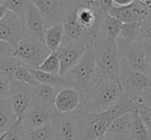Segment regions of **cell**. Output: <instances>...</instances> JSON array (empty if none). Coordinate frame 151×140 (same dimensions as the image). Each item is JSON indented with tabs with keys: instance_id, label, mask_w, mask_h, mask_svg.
<instances>
[{
	"instance_id": "cell-1",
	"label": "cell",
	"mask_w": 151,
	"mask_h": 140,
	"mask_svg": "<svg viewBox=\"0 0 151 140\" xmlns=\"http://www.w3.org/2000/svg\"><path fill=\"white\" fill-rule=\"evenodd\" d=\"M91 48L94 56L97 78L99 80L119 84L121 57L118 50L116 39L99 32Z\"/></svg>"
},
{
	"instance_id": "cell-2",
	"label": "cell",
	"mask_w": 151,
	"mask_h": 140,
	"mask_svg": "<svg viewBox=\"0 0 151 140\" xmlns=\"http://www.w3.org/2000/svg\"><path fill=\"white\" fill-rule=\"evenodd\" d=\"M63 77L68 82L70 88L76 90L80 95L81 106H83L97 85L101 82L96 75L94 56L91 46H89L88 50L85 52L78 64L63 75Z\"/></svg>"
},
{
	"instance_id": "cell-3",
	"label": "cell",
	"mask_w": 151,
	"mask_h": 140,
	"mask_svg": "<svg viewBox=\"0 0 151 140\" xmlns=\"http://www.w3.org/2000/svg\"><path fill=\"white\" fill-rule=\"evenodd\" d=\"M124 95L119 84L101 80L90 95L87 102L80 108L88 115L99 114L115 105Z\"/></svg>"
},
{
	"instance_id": "cell-4",
	"label": "cell",
	"mask_w": 151,
	"mask_h": 140,
	"mask_svg": "<svg viewBox=\"0 0 151 140\" xmlns=\"http://www.w3.org/2000/svg\"><path fill=\"white\" fill-rule=\"evenodd\" d=\"M84 115V111L81 108L71 113H60L55 110L50 121L55 140L82 139Z\"/></svg>"
},
{
	"instance_id": "cell-5",
	"label": "cell",
	"mask_w": 151,
	"mask_h": 140,
	"mask_svg": "<svg viewBox=\"0 0 151 140\" xmlns=\"http://www.w3.org/2000/svg\"><path fill=\"white\" fill-rule=\"evenodd\" d=\"M50 54L44 42L27 36L15 46L14 57L28 68L36 69Z\"/></svg>"
},
{
	"instance_id": "cell-6",
	"label": "cell",
	"mask_w": 151,
	"mask_h": 140,
	"mask_svg": "<svg viewBox=\"0 0 151 140\" xmlns=\"http://www.w3.org/2000/svg\"><path fill=\"white\" fill-rule=\"evenodd\" d=\"M42 15L45 26L50 28L56 24L62 23L65 18L80 5V1H52L36 0L32 1Z\"/></svg>"
},
{
	"instance_id": "cell-7",
	"label": "cell",
	"mask_w": 151,
	"mask_h": 140,
	"mask_svg": "<svg viewBox=\"0 0 151 140\" xmlns=\"http://www.w3.org/2000/svg\"><path fill=\"white\" fill-rule=\"evenodd\" d=\"M116 43L120 57L127 63L128 66L134 71L141 72L148 76L144 43L140 41H128L120 37L116 38Z\"/></svg>"
},
{
	"instance_id": "cell-8",
	"label": "cell",
	"mask_w": 151,
	"mask_h": 140,
	"mask_svg": "<svg viewBox=\"0 0 151 140\" xmlns=\"http://www.w3.org/2000/svg\"><path fill=\"white\" fill-rule=\"evenodd\" d=\"M119 84L125 95H142L151 88V78L141 72L134 71L121 59L119 69Z\"/></svg>"
},
{
	"instance_id": "cell-9",
	"label": "cell",
	"mask_w": 151,
	"mask_h": 140,
	"mask_svg": "<svg viewBox=\"0 0 151 140\" xmlns=\"http://www.w3.org/2000/svg\"><path fill=\"white\" fill-rule=\"evenodd\" d=\"M9 99L16 117L22 119L36 103L35 89L15 80H11Z\"/></svg>"
},
{
	"instance_id": "cell-10",
	"label": "cell",
	"mask_w": 151,
	"mask_h": 140,
	"mask_svg": "<svg viewBox=\"0 0 151 140\" xmlns=\"http://www.w3.org/2000/svg\"><path fill=\"white\" fill-rule=\"evenodd\" d=\"M91 45L86 42H73L63 39L60 48L57 50L59 61H60V72L59 75L63 76L70 71L71 69L78 64L88 48Z\"/></svg>"
},
{
	"instance_id": "cell-11",
	"label": "cell",
	"mask_w": 151,
	"mask_h": 140,
	"mask_svg": "<svg viewBox=\"0 0 151 140\" xmlns=\"http://www.w3.org/2000/svg\"><path fill=\"white\" fill-rule=\"evenodd\" d=\"M108 15L117 19L122 24L143 22L149 17V7L143 0H132L126 6H112Z\"/></svg>"
},
{
	"instance_id": "cell-12",
	"label": "cell",
	"mask_w": 151,
	"mask_h": 140,
	"mask_svg": "<svg viewBox=\"0 0 151 140\" xmlns=\"http://www.w3.org/2000/svg\"><path fill=\"white\" fill-rule=\"evenodd\" d=\"M27 36L23 22L15 14L7 11L5 17L0 21V40L16 46Z\"/></svg>"
},
{
	"instance_id": "cell-13",
	"label": "cell",
	"mask_w": 151,
	"mask_h": 140,
	"mask_svg": "<svg viewBox=\"0 0 151 140\" xmlns=\"http://www.w3.org/2000/svg\"><path fill=\"white\" fill-rule=\"evenodd\" d=\"M112 119L101 113L88 115L85 113L81 140H103L112 124Z\"/></svg>"
},
{
	"instance_id": "cell-14",
	"label": "cell",
	"mask_w": 151,
	"mask_h": 140,
	"mask_svg": "<svg viewBox=\"0 0 151 140\" xmlns=\"http://www.w3.org/2000/svg\"><path fill=\"white\" fill-rule=\"evenodd\" d=\"M24 25L27 32V35L32 38L44 42V34L46 30L45 22L42 15L33 4L32 1H27L25 11V18H24Z\"/></svg>"
},
{
	"instance_id": "cell-15",
	"label": "cell",
	"mask_w": 151,
	"mask_h": 140,
	"mask_svg": "<svg viewBox=\"0 0 151 140\" xmlns=\"http://www.w3.org/2000/svg\"><path fill=\"white\" fill-rule=\"evenodd\" d=\"M54 111L35 103L22 117V128L24 131H31L48 125Z\"/></svg>"
},
{
	"instance_id": "cell-16",
	"label": "cell",
	"mask_w": 151,
	"mask_h": 140,
	"mask_svg": "<svg viewBox=\"0 0 151 140\" xmlns=\"http://www.w3.org/2000/svg\"><path fill=\"white\" fill-rule=\"evenodd\" d=\"M55 110L60 113H71L81 106L80 95L73 88L61 89L55 99Z\"/></svg>"
},
{
	"instance_id": "cell-17",
	"label": "cell",
	"mask_w": 151,
	"mask_h": 140,
	"mask_svg": "<svg viewBox=\"0 0 151 140\" xmlns=\"http://www.w3.org/2000/svg\"><path fill=\"white\" fill-rule=\"evenodd\" d=\"M64 39V29L62 23L56 24L45 30V45L50 53H56L60 48Z\"/></svg>"
},
{
	"instance_id": "cell-18",
	"label": "cell",
	"mask_w": 151,
	"mask_h": 140,
	"mask_svg": "<svg viewBox=\"0 0 151 140\" xmlns=\"http://www.w3.org/2000/svg\"><path fill=\"white\" fill-rule=\"evenodd\" d=\"M132 125V113H125L112 122L107 135L129 138Z\"/></svg>"
},
{
	"instance_id": "cell-19",
	"label": "cell",
	"mask_w": 151,
	"mask_h": 140,
	"mask_svg": "<svg viewBox=\"0 0 151 140\" xmlns=\"http://www.w3.org/2000/svg\"><path fill=\"white\" fill-rule=\"evenodd\" d=\"M60 90L56 88H53L48 85L40 84L37 88L35 89V98L36 104H40L42 106L49 108L51 110H55V99Z\"/></svg>"
},
{
	"instance_id": "cell-20",
	"label": "cell",
	"mask_w": 151,
	"mask_h": 140,
	"mask_svg": "<svg viewBox=\"0 0 151 140\" xmlns=\"http://www.w3.org/2000/svg\"><path fill=\"white\" fill-rule=\"evenodd\" d=\"M9 98L0 99V135L7 132L17 122Z\"/></svg>"
},
{
	"instance_id": "cell-21",
	"label": "cell",
	"mask_w": 151,
	"mask_h": 140,
	"mask_svg": "<svg viewBox=\"0 0 151 140\" xmlns=\"http://www.w3.org/2000/svg\"><path fill=\"white\" fill-rule=\"evenodd\" d=\"M30 71L33 74L35 80L42 85H48V86L56 88L58 90H61V89L64 88H70L68 82L63 76L46 73V72L40 71V70H36V69H30Z\"/></svg>"
},
{
	"instance_id": "cell-22",
	"label": "cell",
	"mask_w": 151,
	"mask_h": 140,
	"mask_svg": "<svg viewBox=\"0 0 151 140\" xmlns=\"http://www.w3.org/2000/svg\"><path fill=\"white\" fill-rule=\"evenodd\" d=\"M121 26H122L121 22L118 21L115 18L109 16L108 14H106L103 19H101V24H99V32L105 34V35L109 36L111 38L116 39L119 36Z\"/></svg>"
},
{
	"instance_id": "cell-23",
	"label": "cell",
	"mask_w": 151,
	"mask_h": 140,
	"mask_svg": "<svg viewBox=\"0 0 151 140\" xmlns=\"http://www.w3.org/2000/svg\"><path fill=\"white\" fill-rule=\"evenodd\" d=\"M130 140H151V133L145 127L137 112L132 113V125L129 134Z\"/></svg>"
},
{
	"instance_id": "cell-24",
	"label": "cell",
	"mask_w": 151,
	"mask_h": 140,
	"mask_svg": "<svg viewBox=\"0 0 151 140\" xmlns=\"http://www.w3.org/2000/svg\"><path fill=\"white\" fill-rule=\"evenodd\" d=\"M22 65L23 63L14 56H0V73L9 80H13L15 71Z\"/></svg>"
},
{
	"instance_id": "cell-25",
	"label": "cell",
	"mask_w": 151,
	"mask_h": 140,
	"mask_svg": "<svg viewBox=\"0 0 151 140\" xmlns=\"http://www.w3.org/2000/svg\"><path fill=\"white\" fill-rule=\"evenodd\" d=\"M13 80H17L19 82H22V84L28 85V86L32 87L34 89H36L40 85L35 80L33 74L31 73L30 69L27 66H25V65H22V66L18 67L17 70L15 71V74H14Z\"/></svg>"
},
{
	"instance_id": "cell-26",
	"label": "cell",
	"mask_w": 151,
	"mask_h": 140,
	"mask_svg": "<svg viewBox=\"0 0 151 140\" xmlns=\"http://www.w3.org/2000/svg\"><path fill=\"white\" fill-rule=\"evenodd\" d=\"M141 26H142V22L122 24L118 37L123 38V39L128 40V41H139L141 33Z\"/></svg>"
},
{
	"instance_id": "cell-27",
	"label": "cell",
	"mask_w": 151,
	"mask_h": 140,
	"mask_svg": "<svg viewBox=\"0 0 151 140\" xmlns=\"http://www.w3.org/2000/svg\"><path fill=\"white\" fill-rule=\"evenodd\" d=\"M36 70L46 72V73L59 75L60 72V61L57 53H51L47 59L36 68Z\"/></svg>"
},
{
	"instance_id": "cell-28",
	"label": "cell",
	"mask_w": 151,
	"mask_h": 140,
	"mask_svg": "<svg viewBox=\"0 0 151 140\" xmlns=\"http://www.w3.org/2000/svg\"><path fill=\"white\" fill-rule=\"evenodd\" d=\"M26 140H55L54 132L50 124L31 131H25Z\"/></svg>"
},
{
	"instance_id": "cell-29",
	"label": "cell",
	"mask_w": 151,
	"mask_h": 140,
	"mask_svg": "<svg viewBox=\"0 0 151 140\" xmlns=\"http://www.w3.org/2000/svg\"><path fill=\"white\" fill-rule=\"evenodd\" d=\"M2 5L7 9V11L15 14L24 23L27 1H23V0H7L6 1L5 0V1H2Z\"/></svg>"
},
{
	"instance_id": "cell-30",
	"label": "cell",
	"mask_w": 151,
	"mask_h": 140,
	"mask_svg": "<svg viewBox=\"0 0 151 140\" xmlns=\"http://www.w3.org/2000/svg\"><path fill=\"white\" fill-rule=\"evenodd\" d=\"M3 140H26L25 131L22 128V119H18L15 125L9 130Z\"/></svg>"
},
{
	"instance_id": "cell-31",
	"label": "cell",
	"mask_w": 151,
	"mask_h": 140,
	"mask_svg": "<svg viewBox=\"0 0 151 140\" xmlns=\"http://www.w3.org/2000/svg\"><path fill=\"white\" fill-rule=\"evenodd\" d=\"M139 41L151 46V21L150 20L147 19L142 22Z\"/></svg>"
},
{
	"instance_id": "cell-32",
	"label": "cell",
	"mask_w": 151,
	"mask_h": 140,
	"mask_svg": "<svg viewBox=\"0 0 151 140\" xmlns=\"http://www.w3.org/2000/svg\"><path fill=\"white\" fill-rule=\"evenodd\" d=\"M137 113H138V115L140 117L141 121L143 122L145 127H146L147 129L149 130V132L151 133V107L143 104L138 107Z\"/></svg>"
},
{
	"instance_id": "cell-33",
	"label": "cell",
	"mask_w": 151,
	"mask_h": 140,
	"mask_svg": "<svg viewBox=\"0 0 151 140\" xmlns=\"http://www.w3.org/2000/svg\"><path fill=\"white\" fill-rule=\"evenodd\" d=\"M9 86H11V80L0 73V99L9 98Z\"/></svg>"
},
{
	"instance_id": "cell-34",
	"label": "cell",
	"mask_w": 151,
	"mask_h": 140,
	"mask_svg": "<svg viewBox=\"0 0 151 140\" xmlns=\"http://www.w3.org/2000/svg\"><path fill=\"white\" fill-rule=\"evenodd\" d=\"M14 53H15V46L6 41L0 40V56H14Z\"/></svg>"
},
{
	"instance_id": "cell-35",
	"label": "cell",
	"mask_w": 151,
	"mask_h": 140,
	"mask_svg": "<svg viewBox=\"0 0 151 140\" xmlns=\"http://www.w3.org/2000/svg\"><path fill=\"white\" fill-rule=\"evenodd\" d=\"M144 48H145V54H146L147 66H148V76L151 78V46L144 44Z\"/></svg>"
},
{
	"instance_id": "cell-36",
	"label": "cell",
	"mask_w": 151,
	"mask_h": 140,
	"mask_svg": "<svg viewBox=\"0 0 151 140\" xmlns=\"http://www.w3.org/2000/svg\"><path fill=\"white\" fill-rule=\"evenodd\" d=\"M142 97H143V99H144L145 105L151 107V88L149 89L148 91H146L145 93H143Z\"/></svg>"
},
{
	"instance_id": "cell-37",
	"label": "cell",
	"mask_w": 151,
	"mask_h": 140,
	"mask_svg": "<svg viewBox=\"0 0 151 140\" xmlns=\"http://www.w3.org/2000/svg\"><path fill=\"white\" fill-rule=\"evenodd\" d=\"M103 140H128V138L125 137H118V136H111V135H106V137Z\"/></svg>"
},
{
	"instance_id": "cell-38",
	"label": "cell",
	"mask_w": 151,
	"mask_h": 140,
	"mask_svg": "<svg viewBox=\"0 0 151 140\" xmlns=\"http://www.w3.org/2000/svg\"><path fill=\"white\" fill-rule=\"evenodd\" d=\"M6 13H7V9H5L4 6H3L2 4L0 5V21L3 19V18L5 17V15H6Z\"/></svg>"
},
{
	"instance_id": "cell-39",
	"label": "cell",
	"mask_w": 151,
	"mask_h": 140,
	"mask_svg": "<svg viewBox=\"0 0 151 140\" xmlns=\"http://www.w3.org/2000/svg\"><path fill=\"white\" fill-rule=\"evenodd\" d=\"M9 132V131H7ZM7 132H5V133H3L2 135H0V140H3L5 138V136H6V134H7Z\"/></svg>"
},
{
	"instance_id": "cell-40",
	"label": "cell",
	"mask_w": 151,
	"mask_h": 140,
	"mask_svg": "<svg viewBox=\"0 0 151 140\" xmlns=\"http://www.w3.org/2000/svg\"><path fill=\"white\" fill-rule=\"evenodd\" d=\"M1 4H2V1H0V5H1Z\"/></svg>"
},
{
	"instance_id": "cell-41",
	"label": "cell",
	"mask_w": 151,
	"mask_h": 140,
	"mask_svg": "<svg viewBox=\"0 0 151 140\" xmlns=\"http://www.w3.org/2000/svg\"><path fill=\"white\" fill-rule=\"evenodd\" d=\"M128 140H130V139H129V138H128Z\"/></svg>"
},
{
	"instance_id": "cell-42",
	"label": "cell",
	"mask_w": 151,
	"mask_h": 140,
	"mask_svg": "<svg viewBox=\"0 0 151 140\" xmlns=\"http://www.w3.org/2000/svg\"><path fill=\"white\" fill-rule=\"evenodd\" d=\"M1 135H2V134H1Z\"/></svg>"
}]
</instances>
